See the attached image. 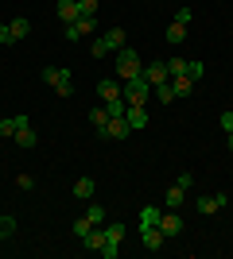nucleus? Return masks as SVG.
I'll return each instance as SVG.
<instances>
[{"label":"nucleus","instance_id":"obj_1","mask_svg":"<svg viewBox=\"0 0 233 259\" xmlns=\"http://www.w3.org/2000/svg\"><path fill=\"white\" fill-rule=\"evenodd\" d=\"M148 93H152V81H148L144 74L128 77V81H121V97L128 101V105H148Z\"/></svg>","mask_w":233,"mask_h":259},{"label":"nucleus","instance_id":"obj_2","mask_svg":"<svg viewBox=\"0 0 233 259\" xmlns=\"http://www.w3.org/2000/svg\"><path fill=\"white\" fill-rule=\"evenodd\" d=\"M136 74H144L140 54H136L132 47H121V51H117V77H121V81H128V77H136Z\"/></svg>","mask_w":233,"mask_h":259},{"label":"nucleus","instance_id":"obj_3","mask_svg":"<svg viewBox=\"0 0 233 259\" xmlns=\"http://www.w3.org/2000/svg\"><path fill=\"white\" fill-rule=\"evenodd\" d=\"M43 81L55 89L58 97H70V93H74V77H70V70H62V66H47V70H43Z\"/></svg>","mask_w":233,"mask_h":259},{"label":"nucleus","instance_id":"obj_4","mask_svg":"<svg viewBox=\"0 0 233 259\" xmlns=\"http://www.w3.org/2000/svg\"><path fill=\"white\" fill-rule=\"evenodd\" d=\"M121 240H124V225H121V221H105V248H101L97 255L117 259V251H121Z\"/></svg>","mask_w":233,"mask_h":259},{"label":"nucleus","instance_id":"obj_5","mask_svg":"<svg viewBox=\"0 0 233 259\" xmlns=\"http://www.w3.org/2000/svg\"><path fill=\"white\" fill-rule=\"evenodd\" d=\"M190 174H179V182L175 186H167V197H163V209H179L183 201H187V190H190Z\"/></svg>","mask_w":233,"mask_h":259},{"label":"nucleus","instance_id":"obj_6","mask_svg":"<svg viewBox=\"0 0 233 259\" xmlns=\"http://www.w3.org/2000/svg\"><path fill=\"white\" fill-rule=\"evenodd\" d=\"M93 31H97V16H78L74 23H66L62 35H66L70 43H78V39H86V35H93Z\"/></svg>","mask_w":233,"mask_h":259},{"label":"nucleus","instance_id":"obj_7","mask_svg":"<svg viewBox=\"0 0 233 259\" xmlns=\"http://www.w3.org/2000/svg\"><path fill=\"white\" fill-rule=\"evenodd\" d=\"M194 209L202 217H214V213H222V209H229V194H206V197L194 201Z\"/></svg>","mask_w":233,"mask_h":259},{"label":"nucleus","instance_id":"obj_8","mask_svg":"<svg viewBox=\"0 0 233 259\" xmlns=\"http://www.w3.org/2000/svg\"><path fill=\"white\" fill-rule=\"evenodd\" d=\"M159 232H163L167 240L183 232V217H179V209H163V217H159Z\"/></svg>","mask_w":233,"mask_h":259},{"label":"nucleus","instance_id":"obj_9","mask_svg":"<svg viewBox=\"0 0 233 259\" xmlns=\"http://www.w3.org/2000/svg\"><path fill=\"white\" fill-rule=\"evenodd\" d=\"M128 136H132V128H128V120L124 116H109V128H105V140H128Z\"/></svg>","mask_w":233,"mask_h":259},{"label":"nucleus","instance_id":"obj_10","mask_svg":"<svg viewBox=\"0 0 233 259\" xmlns=\"http://www.w3.org/2000/svg\"><path fill=\"white\" fill-rule=\"evenodd\" d=\"M12 140H16V143H20V147H23V151H31V147H35V143H39V136H35V128H31V120H23V124H20V128H16V136H12Z\"/></svg>","mask_w":233,"mask_h":259},{"label":"nucleus","instance_id":"obj_11","mask_svg":"<svg viewBox=\"0 0 233 259\" xmlns=\"http://www.w3.org/2000/svg\"><path fill=\"white\" fill-rule=\"evenodd\" d=\"M97 97H101V105L113 101V97H121V77H101L97 81Z\"/></svg>","mask_w":233,"mask_h":259},{"label":"nucleus","instance_id":"obj_12","mask_svg":"<svg viewBox=\"0 0 233 259\" xmlns=\"http://www.w3.org/2000/svg\"><path fill=\"white\" fill-rule=\"evenodd\" d=\"M89 124H93V136H97V140H105V128H109V112H105V105L89 108Z\"/></svg>","mask_w":233,"mask_h":259},{"label":"nucleus","instance_id":"obj_13","mask_svg":"<svg viewBox=\"0 0 233 259\" xmlns=\"http://www.w3.org/2000/svg\"><path fill=\"white\" fill-rule=\"evenodd\" d=\"M124 120H128V128H132V132L148 128V108H144V105H128V112H124Z\"/></svg>","mask_w":233,"mask_h":259},{"label":"nucleus","instance_id":"obj_14","mask_svg":"<svg viewBox=\"0 0 233 259\" xmlns=\"http://www.w3.org/2000/svg\"><path fill=\"white\" fill-rule=\"evenodd\" d=\"M144 77L152 85H163V81H171V70H167V62H152V66H144Z\"/></svg>","mask_w":233,"mask_h":259},{"label":"nucleus","instance_id":"obj_15","mask_svg":"<svg viewBox=\"0 0 233 259\" xmlns=\"http://www.w3.org/2000/svg\"><path fill=\"white\" fill-rule=\"evenodd\" d=\"M101 39H105V47H109V51L117 54V51H121L124 43H128V31H124V27H109V31L101 35Z\"/></svg>","mask_w":233,"mask_h":259},{"label":"nucleus","instance_id":"obj_16","mask_svg":"<svg viewBox=\"0 0 233 259\" xmlns=\"http://www.w3.org/2000/svg\"><path fill=\"white\" fill-rule=\"evenodd\" d=\"M140 236H144V248H148V251H159V248L167 244V236L159 232V225H155V228H140Z\"/></svg>","mask_w":233,"mask_h":259},{"label":"nucleus","instance_id":"obj_17","mask_svg":"<svg viewBox=\"0 0 233 259\" xmlns=\"http://www.w3.org/2000/svg\"><path fill=\"white\" fill-rule=\"evenodd\" d=\"M82 244H86V251H101V248H105V225H101V228H89L86 236H82Z\"/></svg>","mask_w":233,"mask_h":259},{"label":"nucleus","instance_id":"obj_18","mask_svg":"<svg viewBox=\"0 0 233 259\" xmlns=\"http://www.w3.org/2000/svg\"><path fill=\"white\" fill-rule=\"evenodd\" d=\"M171 89H175V97H190V93H194V77H190V74L171 77Z\"/></svg>","mask_w":233,"mask_h":259},{"label":"nucleus","instance_id":"obj_19","mask_svg":"<svg viewBox=\"0 0 233 259\" xmlns=\"http://www.w3.org/2000/svg\"><path fill=\"white\" fill-rule=\"evenodd\" d=\"M93 194H97V182H93V178H78L74 182V197L78 201H89Z\"/></svg>","mask_w":233,"mask_h":259},{"label":"nucleus","instance_id":"obj_20","mask_svg":"<svg viewBox=\"0 0 233 259\" xmlns=\"http://www.w3.org/2000/svg\"><path fill=\"white\" fill-rule=\"evenodd\" d=\"M159 217H163L159 205H144V209H140V228H155V225H159Z\"/></svg>","mask_w":233,"mask_h":259},{"label":"nucleus","instance_id":"obj_21","mask_svg":"<svg viewBox=\"0 0 233 259\" xmlns=\"http://www.w3.org/2000/svg\"><path fill=\"white\" fill-rule=\"evenodd\" d=\"M58 20H62V23L78 20V0H58Z\"/></svg>","mask_w":233,"mask_h":259},{"label":"nucleus","instance_id":"obj_22","mask_svg":"<svg viewBox=\"0 0 233 259\" xmlns=\"http://www.w3.org/2000/svg\"><path fill=\"white\" fill-rule=\"evenodd\" d=\"M23 120H27V116H4V120H0V136H4V140H12Z\"/></svg>","mask_w":233,"mask_h":259},{"label":"nucleus","instance_id":"obj_23","mask_svg":"<svg viewBox=\"0 0 233 259\" xmlns=\"http://www.w3.org/2000/svg\"><path fill=\"white\" fill-rule=\"evenodd\" d=\"M187 39V23H179V20H171V27H167V43H183Z\"/></svg>","mask_w":233,"mask_h":259},{"label":"nucleus","instance_id":"obj_24","mask_svg":"<svg viewBox=\"0 0 233 259\" xmlns=\"http://www.w3.org/2000/svg\"><path fill=\"white\" fill-rule=\"evenodd\" d=\"M8 27H12V39H16V43H20V39H27V35H31V23L23 20V16H20V20H12Z\"/></svg>","mask_w":233,"mask_h":259},{"label":"nucleus","instance_id":"obj_25","mask_svg":"<svg viewBox=\"0 0 233 259\" xmlns=\"http://www.w3.org/2000/svg\"><path fill=\"white\" fill-rule=\"evenodd\" d=\"M105 112H109V116H124V112H128V101H124V97L105 101Z\"/></svg>","mask_w":233,"mask_h":259},{"label":"nucleus","instance_id":"obj_26","mask_svg":"<svg viewBox=\"0 0 233 259\" xmlns=\"http://www.w3.org/2000/svg\"><path fill=\"white\" fill-rule=\"evenodd\" d=\"M86 217H89V225H93V228H101L105 221H109V213H105L101 205H89V209H86Z\"/></svg>","mask_w":233,"mask_h":259},{"label":"nucleus","instance_id":"obj_27","mask_svg":"<svg viewBox=\"0 0 233 259\" xmlns=\"http://www.w3.org/2000/svg\"><path fill=\"white\" fill-rule=\"evenodd\" d=\"M152 93L163 101V105H171V101H175V89H171V81H163V85H152Z\"/></svg>","mask_w":233,"mask_h":259},{"label":"nucleus","instance_id":"obj_28","mask_svg":"<svg viewBox=\"0 0 233 259\" xmlns=\"http://www.w3.org/2000/svg\"><path fill=\"white\" fill-rule=\"evenodd\" d=\"M89 54H93V58H109V47H105V39H93V43H89Z\"/></svg>","mask_w":233,"mask_h":259},{"label":"nucleus","instance_id":"obj_29","mask_svg":"<svg viewBox=\"0 0 233 259\" xmlns=\"http://www.w3.org/2000/svg\"><path fill=\"white\" fill-rule=\"evenodd\" d=\"M16 232V217H0V240H8Z\"/></svg>","mask_w":233,"mask_h":259},{"label":"nucleus","instance_id":"obj_30","mask_svg":"<svg viewBox=\"0 0 233 259\" xmlns=\"http://www.w3.org/2000/svg\"><path fill=\"white\" fill-rule=\"evenodd\" d=\"M167 70H171V77L187 74V58H167Z\"/></svg>","mask_w":233,"mask_h":259},{"label":"nucleus","instance_id":"obj_31","mask_svg":"<svg viewBox=\"0 0 233 259\" xmlns=\"http://www.w3.org/2000/svg\"><path fill=\"white\" fill-rule=\"evenodd\" d=\"M78 16H97V0H78Z\"/></svg>","mask_w":233,"mask_h":259},{"label":"nucleus","instance_id":"obj_32","mask_svg":"<svg viewBox=\"0 0 233 259\" xmlns=\"http://www.w3.org/2000/svg\"><path fill=\"white\" fill-rule=\"evenodd\" d=\"M89 228H93V225H89V217H78V221H74V236L82 240V236L89 232Z\"/></svg>","mask_w":233,"mask_h":259},{"label":"nucleus","instance_id":"obj_33","mask_svg":"<svg viewBox=\"0 0 233 259\" xmlns=\"http://www.w3.org/2000/svg\"><path fill=\"white\" fill-rule=\"evenodd\" d=\"M16 186H20V190H35V178L31 174H16Z\"/></svg>","mask_w":233,"mask_h":259},{"label":"nucleus","instance_id":"obj_34","mask_svg":"<svg viewBox=\"0 0 233 259\" xmlns=\"http://www.w3.org/2000/svg\"><path fill=\"white\" fill-rule=\"evenodd\" d=\"M8 43H16V39H12V27H8V23H0V47H8Z\"/></svg>","mask_w":233,"mask_h":259},{"label":"nucleus","instance_id":"obj_35","mask_svg":"<svg viewBox=\"0 0 233 259\" xmlns=\"http://www.w3.org/2000/svg\"><path fill=\"white\" fill-rule=\"evenodd\" d=\"M175 20H179V23H190V20H194V12H190L187 4H179V16H175Z\"/></svg>","mask_w":233,"mask_h":259},{"label":"nucleus","instance_id":"obj_36","mask_svg":"<svg viewBox=\"0 0 233 259\" xmlns=\"http://www.w3.org/2000/svg\"><path fill=\"white\" fill-rule=\"evenodd\" d=\"M202 70H206V66H202V62H187V74L194 77V81H198V77H202Z\"/></svg>","mask_w":233,"mask_h":259},{"label":"nucleus","instance_id":"obj_37","mask_svg":"<svg viewBox=\"0 0 233 259\" xmlns=\"http://www.w3.org/2000/svg\"><path fill=\"white\" fill-rule=\"evenodd\" d=\"M218 124H222L225 136H229V132H233V112H222V120H218Z\"/></svg>","mask_w":233,"mask_h":259},{"label":"nucleus","instance_id":"obj_38","mask_svg":"<svg viewBox=\"0 0 233 259\" xmlns=\"http://www.w3.org/2000/svg\"><path fill=\"white\" fill-rule=\"evenodd\" d=\"M229 151H233V132H229Z\"/></svg>","mask_w":233,"mask_h":259}]
</instances>
